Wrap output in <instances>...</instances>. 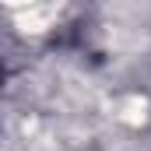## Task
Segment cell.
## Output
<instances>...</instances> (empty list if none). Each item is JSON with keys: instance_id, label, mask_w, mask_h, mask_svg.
<instances>
[{"instance_id": "obj_1", "label": "cell", "mask_w": 151, "mask_h": 151, "mask_svg": "<svg viewBox=\"0 0 151 151\" xmlns=\"http://www.w3.org/2000/svg\"><path fill=\"white\" fill-rule=\"evenodd\" d=\"M151 106L148 99L141 95V91H130V95H123V99H116V119H123V123H130V127H141L144 119H148Z\"/></svg>"}]
</instances>
